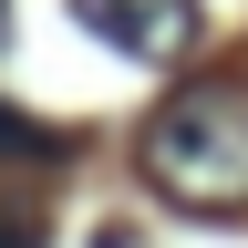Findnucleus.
Listing matches in <instances>:
<instances>
[{"label": "nucleus", "instance_id": "1", "mask_svg": "<svg viewBox=\"0 0 248 248\" xmlns=\"http://www.w3.org/2000/svg\"><path fill=\"white\" fill-rule=\"evenodd\" d=\"M135 176L186 217L248 207V83H176L135 135Z\"/></svg>", "mask_w": 248, "mask_h": 248}, {"label": "nucleus", "instance_id": "2", "mask_svg": "<svg viewBox=\"0 0 248 248\" xmlns=\"http://www.w3.org/2000/svg\"><path fill=\"white\" fill-rule=\"evenodd\" d=\"M73 11L93 42H114L124 62H155V73L197 52V0H73Z\"/></svg>", "mask_w": 248, "mask_h": 248}, {"label": "nucleus", "instance_id": "3", "mask_svg": "<svg viewBox=\"0 0 248 248\" xmlns=\"http://www.w3.org/2000/svg\"><path fill=\"white\" fill-rule=\"evenodd\" d=\"M0 155H62V135H52V124H31V114H11V104H0Z\"/></svg>", "mask_w": 248, "mask_h": 248}, {"label": "nucleus", "instance_id": "4", "mask_svg": "<svg viewBox=\"0 0 248 248\" xmlns=\"http://www.w3.org/2000/svg\"><path fill=\"white\" fill-rule=\"evenodd\" d=\"M0 248H42V217H21V207H0Z\"/></svg>", "mask_w": 248, "mask_h": 248}, {"label": "nucleus", "instance_id": "5", "mask_svg": "<svg viewBox=\"0 0 248 248\" xmlns=\"http://www.w3.org/2000/svg\"><path fill=\"white\" fill-rule=\"evenodd\" d=\"M104 248H135V238H124V228H114V238H104Z\"/></svg>", "mask_w": 248, "mask_h": 248}]
</instances>
